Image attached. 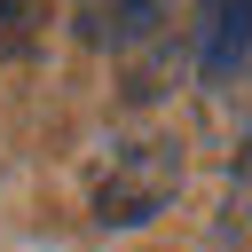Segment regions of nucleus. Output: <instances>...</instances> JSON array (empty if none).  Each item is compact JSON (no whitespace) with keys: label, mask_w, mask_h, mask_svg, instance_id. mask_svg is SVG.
<instances>
[{"label":"nucleus","mask_w":252,"mask_h":252,"mask_svg":"<svg viewBox=\"0 0 252 252\" xmlns=\"http://www.w3.org/2000/svg\"><path fill=\"white\" fill-rule=\"evenodd\" d=\"M134 158V173H102L94 181V205H102V220H142V213H158L165 197H173V158H150V150H126Z\"/></svg>","instance_id":"1"},{"label":"nucleus","mask_w":252,"mask_h":252,"mask_svg":"<svg viewBox=\"0 0 252 252\" xmlns=\"http://www.w3.org/2000/svg\"><path fill=\"white\" fill-rule=\"evenodd\" d=\"M252 55V0H197V63L205 79H236Z\"/></svg>","instance_id":"2"}]
</instances>
